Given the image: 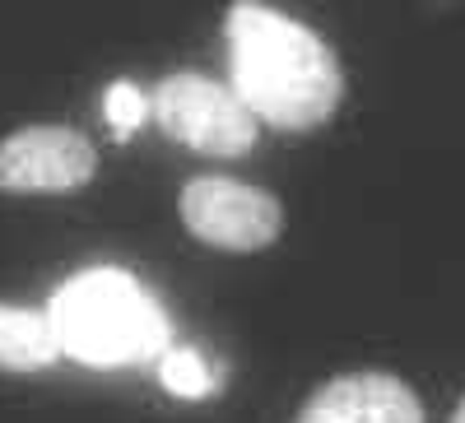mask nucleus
Returning <instances> with one entry per match:
<instances>
[{
    "mask_svg": "<svg viewBox=\"0 0 465 423\" xmlns=\"http://www.w3.org/2000/svg\"><path fill=\"white\" fill-rule=\"evenodd\" d=\"M293 423H423V405L396 372L363 368L317 387Z\"/></svg>",
    "mask_w": 465,
    "mask_h": 423,
    "instance_id": "423d86ee",
    "label": "nucleus"
},
{
    "mask_svg": "<svg viewBox=\"0 0 465 423\" xmlns=\"http://www.w3.org/2000/svg\"><path fill=\"white\" fill-rule=\"evenodd\" d=\"M149 112L159 117L163 135H173L177 144L196 153H210V159H242L261 135V122L232 93V84L196 70H177L168 80H159Z\"/></svg>",
    "mask_w": 465,
    "mask_h": 423,
    "instance_id": "7ed1b4c3",
    "label": "nucleus"
},
{
    "mask_svg": "<svg viewBox=\"0 0 465 423\" xmlns=\"http://www.w3.org/2000/svg\"><path fill=\"white\" fill-rule=\"evenodd\" d=\"M228 84L252 117L275 131H312L335 117L344 70L322 37L261 0H232L223 15Z\"/></svg>",
    "mask_w": 465,
    "mask_h": 423,
    "instance_id": "f257e3e1",
    "label": "nucleus"
},
{
    "mask_svg": "<svg viewBox=\"0 0 465 423\" xmlns=\"http://www.w3.org/2000/svg\"><path fill=\"white\" fill-rule=\"evenodd\" d=\"M159 381L182 400H201V396H210L219 387V377L205 368V359L196 349H168L159 359Z\"/></svg>",
    "mask_w": 465,
    "mask_h": 423,
    "instance_id": "6e6552de",
    "label": "nucleus"
},
{
    "mask_svg": "<svg viewBox=\"0 0 465 423\" xmlns=\"http://www.w3.org/2000/svg\"><path fill=\"white\" fill-rule=\"evenodd\" d=\"M52 321L61 335V349L98 368L153 359L168 339L163 312L122 271L74 275L52 302Z\"/></svg>",
    "mask_w": 465,
    "mask_h": 423,
    "instance_id": "f03ea898",
    "label": "nucleus"
},
{
    "mask_svg": "<svg viewBox=\"0 0 465 423\" xmlns=\"http://www.w3.org/2000/svg\"><path fill=\"white\" fill-rule=\"evenodd\" d=\"M451 423H465V396H460V405L451 409Z\"/></svg>",
    "mask_w": 465,
    "mask_h": 423,
    "instance_id": "9d476101",
    "label": "nucleus"
},
{
    "mask_svg": "<svg viewBox=\"0 0 465 423\" xmlns=\"http://www.w3.org/2000/svg\"><path fill=\"white\" fill-rule=\"evenodd\" d=\"M177 210L186 233L219 251H261L284 233V205L238 177H191Z\"/></svg>",
    "mask_w": 465,
    "mask_h": 423,
    "instance_id": "20e7f679",
    "label": "nucleus"
},
{
    "mask_svg": "<svg viewBox=\"0 0 465 423\" xmlns=\"http://www.w3.org/2000/svg\"><path fill=\"white\" fill-rule=\"evenodd\" d=\"M61 354V335L52 312L0 302V372H37Z\"/></svg>",
    "mask_w": 465,
    "mask_h": 423,
    "instance_id": "0eeeda50",
    "label": "nucleus"
},
{
    "mask_svg": "<svg viewBox=\"0 0 465 423\" xmlns=\"http://www.w3.org/2000/svg\"><path fill=\"white\" fill-rule=\"evenodd\" d=\"M98 172V149L70 126H24L0 140V196H65Z\"/></svg>",
    "mask_w": 465,
    "mask_h": 423,
    "instance_id": "39448f33",
    "label": "nucleus"
},
{
    "mask_svg": "<svg viewBox=\"0 0 465 423\" xmlns=\"http://www.w3.org/2000/svg\"><path fill=\"white\" fill-rule=\"evenodd\" d=\"M103 117H107L112 135H131V131L149 117V103H144V93H140L135 84L116 80V84L103 93Z\"/></svg>",
    "mask_w": 465,
    "mask_h": 423,
    "instance_id": "1a4fd4ad",
    "label": "nucleus"
}]
</instances>
